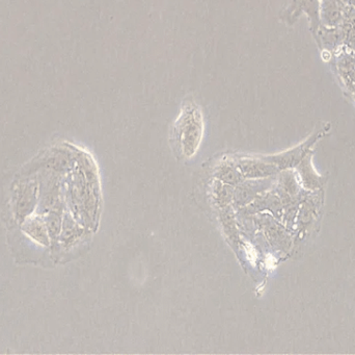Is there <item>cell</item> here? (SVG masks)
I'll return each mask as SVG.
<instances>
[{"label": "cell", "mask_w": 355, "mask_h": 355, "mask_svg": "<svg viewBox=\"0 0 355 355\" xmlns=\"http://www.w3.org/2000/svg\"><path fill=\"white\" fill-rule=\"evenodd\" d=\"M202 133V119L200 108L193 102H185L176 123L177 140L184 144V148L196 150Z\"/></svg>", "instance_id": "cell-1"}]
</instances>
